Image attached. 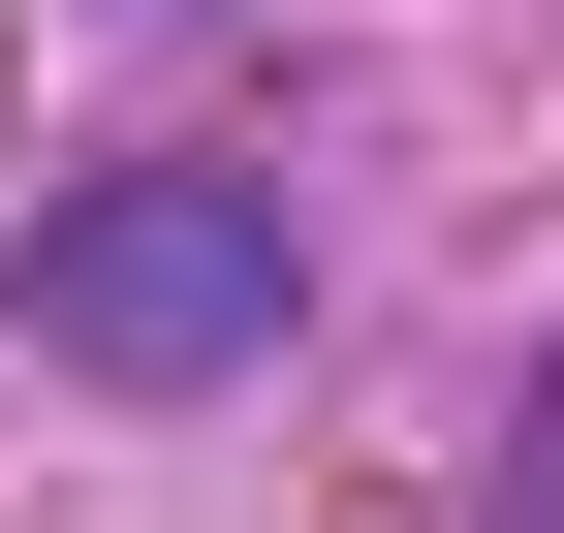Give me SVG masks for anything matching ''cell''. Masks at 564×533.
I'll use <instances>...</instances> for the list:
<instances>
[{
    "label": "cell",
    "mask_w": 564,
    "mask_h": 533,
    "mask_svg": "<svg viewBox=\"0 0 564 533\" xmlns=\"http://www.w3.org/2000/svg\"><path fill=\"white\" fill-rule=\"evenodd\" d=\"M32 346L63 377H251L282 346V188L158 157V188H95V220H32Z\"/></svg>",
    "instance_id": "1"
},
{
    "label": "cell",
    "mask_w": 564,
    "mask_h": 533,
    "mask_svg": "<svg viewBox=\"0 0 564 533\" xmlns=\"http://www.w3.org/2000/svg\"><path fill=\"white\" fill-rule=\"evenodd\" d=\"M533 533H564V409H533Z\"/></svg>",
    "instance_id": "2"
}]
</instances>
